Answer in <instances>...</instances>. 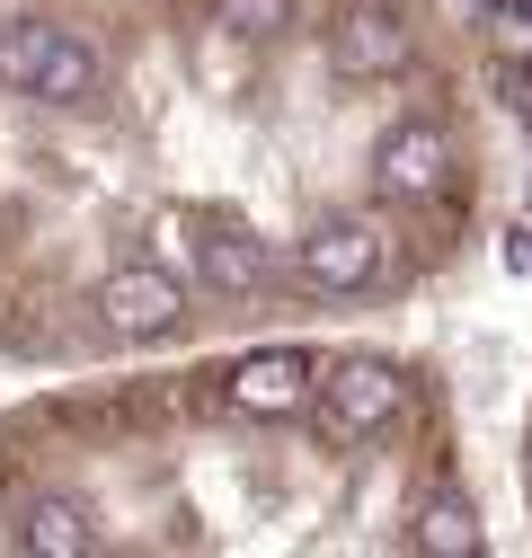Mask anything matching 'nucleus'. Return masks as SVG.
Segmentation results:
<instances>
[{
    "mask_svg": "<svg viewBox=\"0 0 532 558\" xmlns=\"http://www.w3.org/2000/svg\"><path fill=\"white\" fill-rule=\"evenodd\" d=\"M98 319L124 345H160V337L186 328V293H178L169 266H116L107 284H98Z\"/></svg>",
    "mask_w": 532,
    "mask_h": 558,
    "instance_id": "obj_3",
    "label": "nucleus"
},
{
    "mask_svg": "<svg viewBox=\"0 0 532 558\" xmlns=\"http://www.w3.org/2000/svg\"><path fill=\"white\" fill-rule=\"evenodd\" d=\"M53 19H10L0 27V89H19V98H36V72H45V53H53Z\"/></svg>",
    "mask_w": 532,
    "mask_h": 558,
    "instance_id": "obj_10",
    "label": "nucleus"
},
{
    "mask_svg": "<svg viewBox=\"0 0 532 558\" xmlns=\"http://www.w3.org/2000/svg\"><path fill=\"white\" fill-rule=\"evenodd\" d=\"M98 89H107V62H98V45L62 27V36H53V53H45V72H36V98H45V107H89Z\"/></svg>",
    "mask_w": 532,
    "mask_h": 558,
    "instance_id": "obj_8",
    "label": "nucleus"
},
{
    "mask_svg": "<svg viewBox=\"0 0 532 558\" xmlns=\"http://www.w3.org/2000/svg\"><path fill=\"white\" fill-rule=\"evenodd\" d=\"M195 266H205L214 293H266V284H276V257H266L257 231H205V240H195Z\"/></svg>",
    "mask_w": 532,
    "mask_h": 558,
    "instance_id": "obj_7",
    "label": "nucleus"
},
{
    "mask_svg": "<svg viewBox=\"0 0 532 558\" xmlns=\"http://www.w3.org/2000/svg\"><path fill=\"white\" fill-rule=\"evenodd\" d=\"M319 390V355L311 345H266V355H240L231 381H222V408L231 416H257V426H285V416H302Z\"/></svg>",
    "mask_w": 532,
    "mask_h": 558,
    "instance_id": "obj_2",
    "label": "nucleus"
},
{
    "mask_svg": "<svg viewBox=\"0 0 532 558\" xmlns=\"http://www.w3.org/2000/svg\"><path fill=\"white\" fill-rule=\"evenodd\" d=\"M418 549H435V558H471V549H480L471 506H461V497H435V506L418 514Z\"/></svg>",
    "mask_w": 532,
    "mask_h": 558,
    "instance_id": "obj_11",
    "label": "nucleus"
},
{
    "mask_svg": "<svg viewBox=\"0 0 532 558\" xmlns=\"http://www.w3.org/2000/svg\"><path fill=\"white\" fill-rule=\"evenodd\" d=\"M399 408H409V381H399L382 355L319 364V390H311V426H319V444H355V435H382Z\"/></svg>",
    "mask_w": 532,
    "mask_h": 558,
    "instance_id": "obj_1",
    "label": "nucleus"
},
{
    "mask_svg": "<svg viewBox=\"0 0 532 558\" xmlns=\"http://www.w3.org/2000/svg\"><path fill=\"white\" fill-rule=\"evenodd\" d=\"M302 275L319 293H364L373 275H382V231L373 222H355V214H328V222H311L302 231Z\"/></svg>",
    "mask_w": 532,
    "mask_h": 558,
    "instance_id": "obj_5",
    "label": "nucleus"
},
{
    "mask_svg": "<svg viewBox=\"0 0 532 558\" xmlns=\"http://www.w3.org/2000/svg\"><path fill=\"white\" fill-rule=\"evenodd\" d=\"M19 549H27V558H89V549H98L89 506H72V497H36L27 523H19Z\"/></svg>",
    "mask_w": 532,
    "mask_h": 558,
    "instance_id": "obj_9",
    "label": "nucleus"
},
{
    "mask_svg": "<svg viewBox=\"0 0 532 558\" xmlns=\"http://www.w3.org/2000/svg\"><path fill=\"white\" fill-rule=\"evenodd\" d=\"M285 19H293V0H214V27H231V36H249V45L276 36Z\"/></svg>",
    "mask_w": 532,
    "mask_h": 558,
    "instance_id": "obj_12",
    "label": "nucleus"
},
{
    "mask_svg": "<svg viewBox=\"0 0 532 558\" xmlns=\"http://www.w3.org/2000/svg\"><path fill=\"white\" fill-rule=\"evenodd\" d=\"M328 72H338V81H390V72H409V27H399L390 10H347L338 27H328Z\"/></svg>",
    "mask_w": 532,
    "mask_h": 558,
    "instance_id": "obj_6",
    "label": "nucleus"
},
{
    "mask_svg": "<svg viewBox=\"0 0 532 558\" xmlns=\"http://www.w3.org/2000/svg\"><path fill=\"white\" fill-rule=\"evenodd\" d=\"M373 186H382L390 204H426V195H444V186H452V143H444V124L399 116L382 143H373Z\"/></svg>",
    "mask_w": 532,
    "mask_h": 558,
    "instance_id": "obj_4",
    "label": "nucleus"
}]
</instances>
